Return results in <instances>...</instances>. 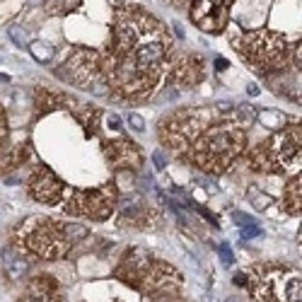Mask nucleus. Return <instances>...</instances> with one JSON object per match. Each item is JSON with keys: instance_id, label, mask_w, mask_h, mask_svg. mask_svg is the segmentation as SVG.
<instances>
[{"instance_id": "nucleus-8", "label": "nucleus", "mask_w": 302, "mask_h": 302, "mask_svg": "<svg viewBox=\"0 0 302 302\" xmlns=\"http://www.w3.org/2000/svg\"><path fill=\"white\" fill-rule=\"evenodd\" d=\"M29 193L39 201V203H58L63 198V184L56 179L51 169H39L31 181H29Z\"/></svg>"}, {"instance_id": "nucleus-19", "label": "nucleus", "mask_w": 302, "mask_h": 302, "mask_svg": "<svg viewBox=\"0 0 302 302\" xmlns=\"http://www.w3.org/2000/svg\"><path fill=\"white\" fill-rule=\"evenodd\" d=\"M109 123H111V128H119V126H121V121H119L116 116H111V119H109Z\"/></svg>"}, {"instance_id": "nucleus-15", "label": "nucleus", "mask_w": 302, "mask_h": 302, "mask_svg": "<svg viewBox=\"0 0 302 302\" xmlns=\"http://www.w3.org/2000/svg\"><path fill=\"white\" fill-rule=\"evenodd\" d=\"M128 123H131L136 131H143V128H145V121H143L138 114H131V116H128Z\"/></svg>"}, {"instance_id": "nucleus-2", "label": "nucleus", "mask_w": 302, "mask_h": 302, "mask_svg": "<svg viewBox=\"0 0 302 302\" xmlns=\"http://www.w3.org/2000/svg\"><path fill=\"white\" fill-rule=\"evenodd\" d=\"M244 148V133L240 126H213L196 138L193 160L208 172H222L235 162Z\"/></svg>"}, {"instance_id": "nucleus-7", "label": "nucleus", "mask_w": 302, "mask_h": 302, "mask_svg": "<svg viewBox=\"0 0 302 302\" xmlns=\"http://www.w3.org/2000/svg\"><path fill=\"white\" fill-rule=\"evenodd\" d=\"M63 208L70 215H85V218H92V220H104L109 218L111 208H114V189L111 186H102V189H94V191H75Z\"/></svg>"}, {"instance_id": "nucleus-10", "label": "nucleus", "mask_w": 302, "mask_h": 302, "mask_svg": "<svg viewBox=\"0 0 302 302\" xmlns=\"http://www.w3.org/2000/svg\"><path fill=\"white\" fill-rule=\"evenodd\" d=\"M109 152H111V160L116 165H123L128 169L140 167V152L136 150V145H131V143H111Z\"/></svg>"}, {"instance_id": "nucleus-20", "label": "nucleus", "mask_w": 302, "mask_h": 302, "mask_svg": "<svg viewBox=\"0 0 302 302\" xmlns=\"http://www.w3.org/2000/svg\"><path fill=\"white\" fill-rule=\"evenodd\" d=\"M5 138V126H2V114H0V140Z\"/></svg>"}, {"instance_id": "nucleus-6", "label": "nucleus", "mask_w": 302, "mask_h": 302, "mask_svg": "<svg viewBox=\"0 0 302 302\" xmlns=\"http://www.w3.org/2000/svg\"><path fill=\"white\" fill-rule=\"evenodd\" d=\"M242 49L249 63H254L261 73H271L278 65H283L285 60V44L280 36L269 34V31H259V34H249L242 41Z\"/></svg>"}, {"instance_id": "nucleus-5", "label": "nucleus", "mask_w": 302, "mask_h": 302, "mask_svg": "<svg viewBox=\"0 0 302 302\" xmlns=\"http://www.w3.org/2000/svg\"><path fill=\"white\" fill-rule=\"evenodd\" d=\"M251 295L256 302H300V271L290 269H271L251 280Z\"/></svg>"}, {"instance_id": "nucleus-14", "label": "nucleus", "mask_w": 302, "mask_h": 302, "mask_svg": "<svg viewBox=\"0 0 302 302\" xmlns=\"http://www.w3.org/2000/svg\"><path fill=\"white\" fill-rule=\"evenodd\" d=\"M259 235H261V230L256 225H244L242 227V240H251V237H259Z\"/></svg>"}, {"instance_id": "nucleus-9", "label": "nucleus", "mask_w": 302, "mask_h": 302, "mask_svg": "<svg viewBox=\"0 0 302 302\" xmlns=\"http://www.w3.org/2000/svg\"><path fill=\"white\" fill-rule=\"evenodd\" d=\"M94 60H97V58L90 54V51H80V54L73 56L68 63L60 65V75H63V78L68 75V80H73V83H78V85H90L92 78L97 75Z\"/></svg>"}, {"instance_id": "nucleus-21", "label": "nucleus", "mask_w": 302, "mask_h": 302, "mask_svg": "<svg viewBox=\"0 0 302 302\" xmlns=\"http://www.w3.org/2000/svg\"><path fill=\"white\" fill-rule=\"evenodd\" d=\"M249 94H259V87L256 85H249Z\"/></svg>"}, {"instance_id": "nucleus-11", "label": "nucleus", "mask_w": 302, "mask_h": 302, "mask_svg": "<svg viewBox=\"0 0 302 302\" xmlns=\"http://www.w3.org/2000/svg\"><path fill=\"white\" fill-rule=\"evenodd\" d=\"M285 206L290 213H300V174L288 184V198H285Z\"/></svg>"}, {"instance_id": "nucleus-12", "label": "nucleus", "mask_w": 302, "mask_h": 302, "mask_svg": "<svg viewBox=\"0 0 302 302\" xmlns=\"http://www.w3.org/2000/svg\"><path fill=\"white\" fill-rule=\"evenodd\" d=\"M29 49H31V56H34L36 60H49V58L54 56V51H51V46H44L41 41H34V44H31Z\"/></svg>"}, {"instance_id": "nucleus-16", "label": "nucleus", "mask_w": 302, "mask_h": 302, "mask_svg": "<svg viewBox=\"0 0 302 302\" xmlns=\"http://www.w3.org/2000/svg\"><path fill=\"white\" fill-rule=\"evenodd\" d=\"M232 218L237 220V222H244V225H254V220L249 218V215H244V213H235Z\"/></svg>"}, {"instance_id": "nucleus-17", "label": "nucleus", "mask_w": 302, "mask_h": 302, "mask_svg": "<svg viewBox=\"0 0 302 302\" xmlns=\"http://www.w3.org/2000/svg\"><path fill=\"white\" fill-rule=\"evenodd\" d=\"M232 280H235V285H249L247 275H244V273H235V278H232Z\"/></svg>"}, {"instance_id": "nucleus-4", "label": "nucleus", "mask_w": 302, "mask_h": 302, "mask_svg": "<svg viewBox=\"0 0 302 302\" xmlns=\"http://www.w3.org/2000/svg\"><path fill=\"white\" fill-rule=\"evenodd\" d=\"M251 162L256 169L275 172L283 167L300 165V126H288L275 133L269 143L251 152Z\"/></svg>"}, {"instance_id": "nucleus-22", "label": "nucleus", "mask_w": 302, "mask_h": 302, "mask_svg": "<svg viewBox=\"0 0 302 302\" xmlns=\"http://www.w3.org/2000/svg\"><path fill=\"white\" fill-rule=\"evenodd\" d=\"M227 302H240L237 298H227Z\"/></svg>"}, {"instance_id": "nucleus-1", "label": "nucleus", "mask_w": 302, "mask_h": 302, "mask_svg": "<svg viewBox=\"0 0 302 302\" xmlns=\"http://www.w3.org/2000/svg\"><path fill=\"white\" fill-rule=\"evenodd\" d=\"M165 29L145 12H123L114 31V46L107 60L109 83L128 99L145 97L162 75L167 60Z\"/></svg>"}, {"instance_id": "nucleus-18", "label": "nucleus", "mask_w": 302, "mask_h": 302, "mask_svg": "<svg viewBox=\"0 0 302 302\" xmlns=\"http://www.w3.org/2000/svg\"><path fill=\"white\" fill-rule=\"evenodd\" d=\"M152 157H155V162H157V167H160V169H162V167L167 165V157H165V155H162V152H155Z\"/></svg>"}, {"instance_id": "nucleus-3", "label": "nucleus", "mask_w": 302, "mask_h": 302, "mask_svg": "<svg viewBox=\"0 0 302 302\" xmlns=\"http://www.w3.org/2000/svg\"><path fill=\"white\" fill-rule=\"evenodd\" d=\"M85 232L87 230H83V227H68V225L56 222V220L34 218L29 222H22L20 242L39 256L58 259V256H65V251L73 244V237L85 235Z\"/></svg>"}, {"instance_id": "nucleus-13", "label": "nucleus", "mask_w": 302, "mask_h": 302, "mask_svg": "<svg viewBox=\"0 0 302 302\" xmlns=\"http://www.w3.org/2000/svg\"><path fill=\"white\" fill-rule=\"evenodd\" d=\"M218 254H220V259H222V266H232L235 264V254H232V249L227 247L225 242L218 247Z\"/></svg>"}]
</instances>
